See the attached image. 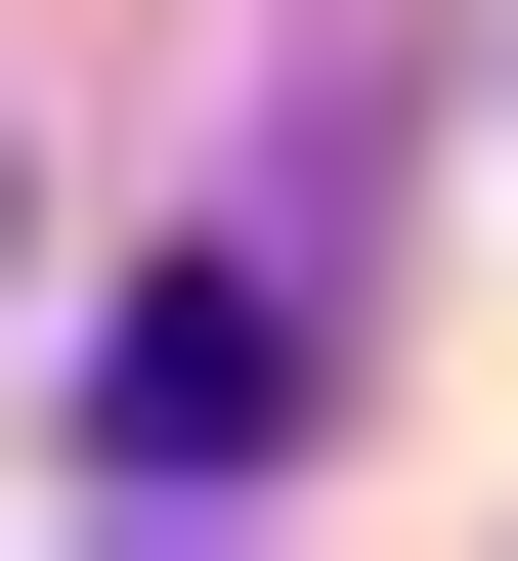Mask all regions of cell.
I'll list each match as a JSON object with an SVG mask.
<instances>
[{"label": "cell", "instance_id": "obj_1", "mask_svg": "<svg viewBox=\"0 0 518 561\" xmlns=\"http://www.w3.org/2000/svg\"><path fill=\"white\" fill-rule=\"evenodd\" d=\"M302 389H346V260H260V216H217V260H173V302H130V389H87V432H130V476H173V518H217V476H260V432H302Z\"/></svg>", "mask_w": 518, "mask_h": 561}]
</instances>
